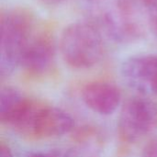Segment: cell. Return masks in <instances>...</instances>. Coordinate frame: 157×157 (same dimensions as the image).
Wrapping results in <instances>:
<instances>
[{
  "instance_id": "obj_1",
  "label": "cell",
  "mask_w": 157,
  "mask_h": 157,
  "mask_svg": "<svg viewBox=\"0 0 157 157\" xmlns=\"http://www.w3.org/2000/svg\"><path fill=\"white\" fill-rule=\"evenodd\" d=\"M59 48L70 67L86 70L97 65L103 58L105 42L103 32L91 21H77L63 30Z\"/></svg>"
},
{
  "instance_id": "obj_2",
  "label": "cell",
  "mask_w": 157,
  "mask_h": 157,
  "mask_svg": "<svg viewBox=\"0 0 157 157\" xmlns=\"http://www.w3.org/2000/svg\"><path fill=\"white\" fill-rule=\"evenodd\" d=\"M8 126L27 137L49 139L70 133L75 128V121L60 108L29 98Z\"/></svg>"
},
{
  "instance_id": "obj_3",
  "label": "cell",
  "mask_w": 157,
  "mask_h": 157,
  "mask_svg": "<svg viewBox=\"0 0 157 157\" xmlns=\"http://www.w3.org/2000/svg\"><path fill=\"white\" fill-rule=\"evenodd\" d=\"M36 31L33 15L23 8L8 9L0 20V75L6 77L20 66L23 52Z\"/></svg>"
},
{
  "instance_id": "obj_4",
  "label": "cell",
  "mask_w": 157,
  "mask_h": 157,
  "mask_svg": "<svg viewBox=\"0 0 157 157\" xmlns=\"http://www.w3.org/2000/svg\"><path fill=\"white\" fill-rule=\"evenodd\" d=\"M92 23L119 42H130L143 32L138 9L132 0H90Z\"/></svg>"
},
{
  "instance_id": "obj_5",
  "label": "cell",
  "mask_w": 157,
  "mask_h": 157,
  "mask_svg": "<svg viewBox=\"0 0 157 157\" xmlns=\"http://www.w3.org/2000/svg\"><path fill=\"white\" fill-rule=\"evenodd\" d=\"M156 130V100L137 95L122 104L118 121V133L122 142L135 144Z\"/></svg>"
},
{
  "instance_id": "obj_6",
  "label": "cell",
  "mask_w": 157,
  "mask_h": 157,
  "mask_svg": "<svg viewBox=\"0 0 157 157\" xmlns=\"http://www.w3.org/2000/svg\"><path fill=\"white\" fill-rule=\"evenodd\" d=\"M123 81L137 95L157 98V55L138 54L126 59L121 67Z\"/></svg>"
},
{
  "instance_id": "obj_7",
  "label": "cell",
  "mask_w": 157,
  "mask_h": 157,
  "mask_svg": "<svg viewBox=\"0 0 157 157\" xmlns=\"http://www.w3.org/2000/svg\"><path fill=\"white\" fill-rule=\"evenodd\" d=\"M56 48L51 35L43 31H35L29 40L20 62V66L34 75H42L53 66Z\"/></svg>"
},
{
  "instance_id": "obj_8",
  "label": "cell",
  "mask_w": 157,
  "mask_h": 157,
  "mask_svg": "<svg viewBox=\"0 0 157 157\" xmlns=\"http://www.w3.org/2000/svg\"><path fill=\"white\" fill-rule=\"evenodd\" d=\"M84 104L93 112L109 116L121 105L122 94L114 84L106 81H94L86 84L81 91Z\"/></svg>"
},
{
  "instance_id": "obj_9",
  "label": "cell",
  "mask_w": 157,
  "mask_h": 157,
  "mask_svg": "<svg viewBox=\"0 0 157 157\" xmlns=\"http://www.w3.org/2000/svg\"><path fill=\"white\" fill-rule=\"evenodd\" d=\"M22 92L13 86H4L0 92V121L2 123L9 125L14 118L20 112L28 102Z\"/></svg>"
},
{
  "instance_id": "obj_10",
  "label": "cell",
  "mask_w": 157,
  "mask_h": 157,
  "mask_svg": "<svg viewBox=\"0 0 157 157\" xmlns=\"http://www.w3.org/2000/svg\"><path fill=\"white\" fill-rule=\"evenodd\" d=\"M147 6V17H148V24L150 29L154 33L155 36L157 37V4L146 6Z\"/></svg>"
},
{
  "instance_id": "obj_11",
  "label": "cell",
  "mask_w": 157,
  "mask_h": 157,
  "mask_svg": "<svg viewBox=\"0 0 157 157\" xmlns=\"http://www.w3.org/2000/svg\"><path fill=\"white\" fill-rule=\"evenodd\" d=\"M142 157H157V135L144 146Z\"/></svg>"
},
{
  "instance_id": "obj_12",
  "label": "cell",
  "mask_w": 157,
  "mask_h": 157,
  "mask_svg": "<svg viewBox=\"0 0 157 157\" xmlns=\"http://www.w3.org/2000/svg\"><path fill=\"white\" fill-rule=\"evenodd\" d=\"M0 157H14L10 147L3 142L0 144Z\"/></svg>"
},
{
  "instance_id": "obj_13",
  "label": "cell",
  "mask_w": 157,
  "mask_h": 157,
  "mask_svg": "<svg viewBox=\"0 0 157 157\" xmlns=\"http://www.w3.org/2000/svg\"><path fill=\"white\" fill-rule=\"evenodd\" d=\"M29 157H60L54 154H49V153H34L31 154Z\"/></svg>"
},
{
  "instance_id": "obj_14",
  "label": "cell",
  "mask_w": 157,
  "mask_h": 157,
  "mask_svg": "<svg viewBox=\"0 0 157 157\" xmlns=\"http://www.w3.org/2000/svg\"><path fill=\"white\" fill-rule=\"evenodd\" d=\"M145 5L146 6H150V5H154V4H157V0H144Z\"/></svg>"
},
{
  "instance_id": "obj_15",
  "label": "cell",
  "mask_w": 157,
  "mask_h": 157,
  "mask_svg": "<svg viewBox=\"0 0 157 157\" xmlns=\"http://www.w3.org/2000/svg\"><path fill=\"white\" fill-rule=\"evenodd\" d=\"M46 1H49L51 3H56V2H60L61 0H46Z\"/></svg>"
}]
</instances>
